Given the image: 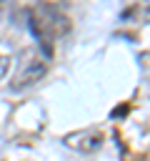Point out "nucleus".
<instances>
[{
    "instance_id": "1",
    "label": "nucleus",
    "mask_w": 150,
    "mask_h": 161,
    "mask_svg": "<svg viewBox=\"0 0 150 161\" xmlns=\"http://www.w3.org/2000/svg\"><path fill=\"white\" fill-rule=\"evenodd\" d=\"M45 60L40 58V55H28L22 63H20V70H18V75L12 78V83H10V88L12 91H22V88H30V86H35L42 75H45Z\"/></svg>"
},
{
    "instance_id": "2",
    "label": "nucleus",
    "mask_w": 150,
    "mask_h": 161,
    "mask_svg": "<svg viewBox=\"0 0 150 161\" xmlns=\"http://www.w3.org/2000/svg\"><path fill=\"white\" fill-rule=\"evenodd\" d=\"M65 143H68L70 148H78V151H82V153H90V151L100 148V143H102V133H98V131H80V133L68 136Z\"/></svg>"
},
{
    "instance_id": "3",
    "label": "nucleus",
    "mask_w": 150,
    "mask_h": 161,
    "mask_svg": "<svg viewBox=\"0 0 150 161\" xmlns=\"http://www.w3.org/2000/svg\"><path fill=\"white\" fill-rule=\"evenodd\" d=\"M8 70H10V55H0V80L8 75Z\"/></svg>"
}]
</instances>
